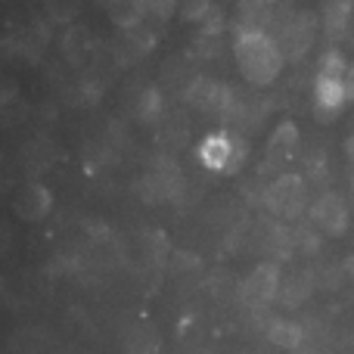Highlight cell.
Here are the masks:
<instances>
[{"label":"cell","instance_id":"5","mask_svg":"<svg viewBox=\"0 0 354 354\" xmlns=\"http://www.w3.org/2000/svg\"><path fill=\"white\" fill-rule=\"evenodd\" d=\"M345 93H348V103H354V62L345 68Z\"/></svg>","mask_w":354,"mask_h":354},{"label":"cell","instance_id":"1","mask_svg":"<svg viewBox=\"0 0 354 354\" xmlns=\"http://www.w3.org/2000/svg\"><path fill=\"white\" fill-rule=\"evenodd\" d=\"M233 56H236V66L243 72V78L249 84H270L277 81V75L283 72V47L261 28H243L236 35V44H233Z\"/></svg>","mask_w":354,"mask_h":354},{"label":"cell","instance_id":"2","mask_svg":"<svg viewBox=\"0 0 354 354\" xmlns=\"http://www.w3.org/2000/svg\"><path fill=\"white\" fill-rule=\"evenodd\" d=\"M345 68L348 59L342 56V50H326L320 56V66L314 72V84H311V100L314 109L320 115H339L348 106V93H345Z\"/></svg>","mask_w":354,"mask_h":354},{"label":"cell","instance_id":"4","mask_svg":"<svg viewBox=\"0 0 354 354\" xmlns=\"http://www.w3.org/2000/svg\"><path fill=\"white\" fill-rule=\"evenodd\" d=\"M140 10H143V0H112V16L124 25H134Z\"/></svg>","mask_w":354,"mask_h":354},{"label":"cell","instance_id":"3","mask_svg":"<svg viewBox=\"0 0 354 354\" xmlns=\"http://www.w3.org/2000/svg\"><path fill=\"white\" fill-rule=\"evenodd\" d=\"M233 153H236V143H233V137L224 134V131H214V134H208L205 140H202V147H199L202 162H205L208 168H214V171H224V168H230Z\"/></svg>","mask_w":354,"mask_h":354}]
</instances>
